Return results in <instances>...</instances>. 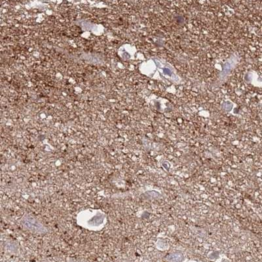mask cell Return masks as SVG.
I'll list each match as a JSON object with an SVG mask.
<instances>
[{"instance_id":"7a4b0ae2","label":"cell","mask_w":262,"mask_h":262,"mask_svg":"<svg viewBox=\"0 0 262 262\" xmlns=\"http://www.w3.org/2000/svg\"><path fill=\"white\" fill-rule=\"evenodd\" d=\"M104 219V216L99 212H96V214H93L92 217H90L89 219H87V225L88 226L95 227L97 225H100L103 223Z\"/></svg>"},{"instance_id":"6da1fadb","label":"cell","mask_w":262,"mask_h":262,"mask_svg":"<svg viewBox=\"0 0 262 262\" xmlns=\"http://www.w3.org/2000/svg\"><path fill=\"white\" fill-rule=\"evenodd\" d=\"M24 225L26 226V227L30 229L31 231H36V232H42L43 231V227L37 221L33 219L32 218L30 217H27L23 220Z\"/></svg>"}]
</instances>
